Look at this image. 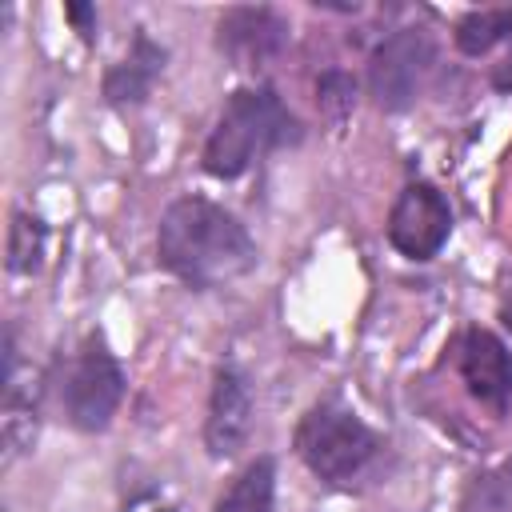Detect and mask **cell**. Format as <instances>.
<instances>
[{
  "instance_id": "2e32d148",
  "label": "cell",
  "mask_w": 512,
  "mask_h": 512,
  "mask_svg": "<svg viewBox=\"0 0 512 512\" xmlns=\"http://www.w3.org/2000/svg\"><path fill=\"white\" fill-rule=\"evenodd\" d=\"M68 16H72L76 24H88V20H92V8H84V4H68Z\"/></svg>"
},
{
  "instance_id": "e0dca14e",
  "label": "cell",
  "mask_w": 512,
  "mask_h": 512,
  "mask_svg": "<svg viewBox=\"0 0 512 512\" xmlns=\"http://www.w3.org/2000/svg\"><path fill=\"white\" fill-rule=\"evenodd\" d=\"M500 320H504V328L512 332V288H508V296H504V304H500Z\"/></svg>"
},
{
  "instance_id": "5bb4252c",
  "label": "cell",
  "mask_w": 512,
  "mask_h": 512,
  "mask_svg": "<svg viewBox=\"0 0 512 512\" xmlns=\"http://www.w3.org/2000/svg\"><path fill=\"white\" fill-rule=\"evenodd\" d=\"M352 92H356V80L348 72H324L320 76V104L328 112H344L352 104Z\"/></svg>"
},
{
  "instance_id": "5b68a950",
  "label": "cell",
  "mask_w": 512,
  "mask_h": 512,
  "mask_svg": "<svg viewBox=\"0 0 512 512\" xmlns=\"http://www.w3.org/2000/svg\"><path fill=\"white\" fill-rule=\"evenodd\" d=\"M432 64V40L424 28L392 32L368 60V92L384 112H400L416 100L420 80Z\"/></svg>"
},
{
  "instance_id": "9a60e30c",
  "label": "cell",
  "mask_w": 512,
  "mask_h": 512,
  "mask_svg": "<svg viewBox=\"0 0 512 512\" xmlns=\"http://www.w3.org/2000/svg\"><path fill=\"white\" fill-rule=\"evenodd\" d=\"M492 84L500 88V92H512V48L504 52V60L496 64V72H492Z\"/></svg>"
},
{
  "instance_id": "7c38bea8",
  "label": "cell",
  "mask_w": 512,
  "mask_h": 512,
  "mask_svg": "<svg viewBox=\"0 0 512 512\" xmlns=\"http://www.w3.org/2000/svg\"><path fill=\"white\" fill-rule=\"evenodd\" d=\"M500 40H512V8H476L456 24V48L468 56H480Z\"/></svg>"
},
{
  "instance_id": "52a82bcc",
  "label": "cell",
  "mask_w": 512,
  "mask_h": 512,
  "mask_svg": "<svg viewBox=\"0 0 512 512\" xmlns=\"http://www.w3.org/2000/svg\"><path fill=\"white\" fill-rule=\"evenodd\" d=\"M460 376L468 392L496 416L512 408V352L488 328H468L460 340Z\"/></svg>"
},
{
  "instance_id": "277c9868",
  "label": "cell",
  "mask_w": 512,
  "mask_h": 512,
  "mask_svg": "<svg viewBox=\"0 0 512 512\" xmlns=\"http://www.w3.org/2000/svg\"><path fill=\"white\" fill-rule=\"evenodd\" d=\"M120 400H124V372H120L116 356L100 340H88L68 372V384H64V404H68L72 424L84 432H100V428H108Z\"/></svg>"
},
{
  "instance_id": "7a4b0ae2",
  "label": "cell",
  "mask_w": 512,
  "mask_h": 512,
  "mask_svg": "<svg viewBox=\"0 0 512 512\" xmlns=\"http://www.w3.org/2000/svg\"><path fill=\"white\" fill-rule=\"evenodd\" d=\"M296 136H300V124L272 88H240L228 96L204 144V172L216 180H232L260 152H272Z\"/></svg>"
},
{
  "instance_id": "9c48e42d",
  "label": "cell",
  "mask_w": 512,
  "mask_h": 512,
  "mask_svg": "<svg viewBox=\"0 0 512 512\" xmlns=\"http://www.w3.org/2000/svg\"><path fill=\"white\" fill-rule=\"evenodd\" d=\"M216 44L236 64H256V60L276 56L288 44V20L272 8H232L220 20Z\"/></svg>"
},
{
  "instance_id": "8fae6325",
  "label": "cell",
  "mask_w": 512,
  "mask_h": 512,
  "mask_svg": "<svg viewBox=\"0 0 512 512\" xmlns=\"http://www.w3.org/2000/svg\"><path fill=\"white\" fill-rule=\"evenodd\" d=\"M272 496H276V464L272 456H260L216 500V512H272Z\"/></svg>"
},
{
  "instance_id": "6da1fadb",
  "label": "cell",
  "mask_w": 512,
  "mask_h": 512,
  "mask_svg": "<svg viewBox=\"0 0 512 512\" xmlns=\"http://www.w3.org/2000/svg\"><path fill=\"white\" fill-rule=\"evenodd\" d=\"M156 252L160 264L192 288H220L256 268V244L244 224L204 196H184L168 204Z\"/></svg>"
},
{
  "instance_id": "3957f363",
  "label": "cell",
  "mask_w": 512,
  "mask_h": 512,
  "mask_svg": "<svg viewBox=\"0 0 512 512\" xmlns=\"http://www.w3.org/2000/svg\"><path fill=\"white\" fill-rule=\"evenodd\" d=\"M296 452L320 480H352L376 452V432L348 408L316 404L296 428Z\"/></svg>"
},
{
  "instance_id": "ba28073f",
  "label": "cell",
  "mask_w": 512,
  "mask_h": 512,
  "mask_svg": "<svg viewBox=\"0 0 512 512\" xmlns=\"http://www.w3.org/2000/svg\"><path fill=\"white\" fill-rule=\"evenodd\" d=\"M252 428V388L240 368L224 364L216 368L212 380V400H208V420H204V444L216 460L236 456L248 440Z\"/></svg>"
},
{
  "instance_id": "8992f818",
  "label": "cell",
  "mask_w": 512,
  "mask_h": 512,
  "mask_svg": "<svg viewBox=\"0 0 512 512\" xmlns=\"http://www.w3.org/2000/svg\"><path fill=\"white\" fill-rule=\"evenodd\" d=\"M452 232V208L432 184H408L388 216V240L408 260H432Z\"/></svg>"
},
{
  "instance_id": "4fadbf2b",
  "label": "cell",
  "mask_w": 512,
  "mask_h": 512,
  "mask_svg": "<svg viewBox=\"0 0 512 512\" xmlns=\"http://www.w3.org/2000/svg\"><path fill=\"white\" fill-rule=\"evenodd\" d=\"M44 260V224L36 216L16 212L8 228V268L12 272H36Z\"/></svg>"
},
{
  "instance_id": "30bf717a",
  "label": "cell",
  "mask_w": 512,
  "mask_h": 512,
  "mask_svg": "<svg viewBox=\"0 0 512 512\" xmlns=\"http://www.w3.org/2000/svg\"><path fill=\"white\" fill-rule=\"evenodd\" d=\"M160 68H164V48H156L148 36H136L132 52L104 76V96L112 104H140L152 92Z\"/></svg>"
}]
</instances>
